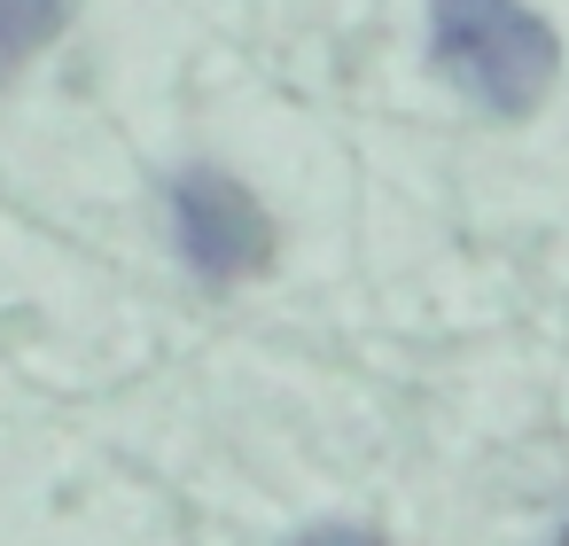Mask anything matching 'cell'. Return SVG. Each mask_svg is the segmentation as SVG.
<instances>
[{
    "label": "cell",
    "instance_id": "obj_1",
    "mask_svg": "<svg viewBox=\"0 0 569 546\" xmlns=\"http://www.w3.org/2000/svg\"><path fill=\"white\" fill-rule=\"evenodd\" d=\"M429 56L491 118H522L561 71L553 24L538 9H522V0H437L429 9Z\"/></svg>",
    "mask_w": 569,
    "mask_h": 546
},
{
    "label": "cell",
    "instance_id": "obj_2",
    "mask_svg": "<svg viewBox=\"0 0 569 546\" xmlns=\"http://www.w3.org/2000/svg\"><path fill=\"white\" fill-rule=\"evenodd\" d=\"M172 242L188 258V274L203 281H250L273 266V219L258 211V196L234 172H180L172 180Z\"/></svg>",
    "mask_w": 569,
    "mask_h": 546
},
{
    "label": "cell",
    "instance_id": "obj_3",
    "mask_svg": "<svg viewBox=\"0 0 569 546\" xmlns=\"http://www.w3.org/2000/svg\"><path fill=\"white\" fill-rule=\"evenodd\" d=\"M71 17V0H0V87H9Z\"/></svg>",
    "mask_w": 569,
    "mask_h": 546
},
{
    "label": "cell",
    "instance_id": "obj_4",
    "mask_svg": "<svg viewBox=\"0 0 569 546\" xmlns=\"http://www.w3.org/2000/svg\"><path fill=\"white\" fill-rule=\"evenodd\" d=\"M289 546H375V530H359V523H320V530H305V538H289Z\"/></svg>",
    "mask_w": 569,
    "mask_h": 546
},
{
    "label": "cell",
    "instance_id": "obj_5",
    "mask_svg": "<svg viewBox=\"0 0 569 546\" xmlns=\"http://www.w3.org/2000/svg\"><path fill=\"white\" fill-rule=\"evenodd\" d=\"M561 546H569V530H561Z\"/></svg>",
    "mask_w": 569,
    "mask_h": 546
}]
</instances>
